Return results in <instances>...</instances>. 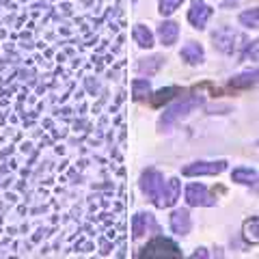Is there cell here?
<instances>
[{
    "instance_id": "cell-2",
    "label": "cell",
    "mask_w": 259,
    "mask_h": 259,
    "mask_svg": "<svg viewBox=\"0 0 259 259\" xmlns=\"http://www.w3.org/2000/svg\"><path fill=\"white\" fill-rule=\"evenodd\" d=\"M141 257H151V259H168V257H182L180 248H177L171 240L166 238H153L151 242H147V246L141 250Z\"/></svg>"
},
{
    "instance_id": "cell-5",
    "label": "cell",
    "mask_w": 259,
    "mask_h": 259,
    "mask_svg": "<svg viewBox=\"0 0 259 259\" xmlns=\"http://www.w3.org/2000/svg\"><path fill=\"white\" fill-rule=\"evenodd\" d=\"M227 168V162L225 160H218V162H192V164L184 166V175L186 177H194V175H218Z\"/></svg>"
},
{
    "instance_id": "cell-7",
    "label": "cell",
    "mask_w": 259,
    "mask_h": 259,
    "mask_svg": "<svg viewBox=\"0 0 259 259\" xmlns=\"http://www.w3.org/2000/svg\"><path fill=\"white\" fill-rule=\"evenodd\" d=\"M209 15H212V9L203 3V0H192V7L188 11V22L192 24L194 28H205V24L209 20Z\"/></svg>"
},
{
    "instance_id": "cell-4",
    "label": "cell",
    "mask_w": 259,
    "mask_h": 259,
    "mask_svg": "<svg viewBox=\"0 0 259 259\" xmlns=\"http://www.w3.org/2000/svg\"><path fill=\"white\" fill-rule=\"evenodd\" d=\"M186 203L192 205V207H212L216 205L214 197L207 192V188L203 184H190L188 188H186Z\"/></svg>"
},
{
    "instance_id": "cell-11",
    "label": "cell",
    "mask_w": 259,
    "mask_h": 259,
    "mask_svg": "<svg viewBox=\"0 0 259 259\" xmlns=\"http://www.w3.org/2000/svg\"><path fill=\"white\" fill-rule=\"evenodd\" d=\"M180 56H182V59H184L186 63H190V65H199L201 61H203V48H201L199 44L190 41V44H186V46L182 48Z\"/></svg>"
},
{
    "instance_id": "cell-13",
    "label": "cell",
    "mask_w": 259,
    "mask_h": 259,
    "mask_svg": "<svg viewBox=\"0 0 259 259\" xmlns=\"http://www.w3.org/2000/svg\"><path fill=\"white\" fill-rule=\"evenodd\" d=\"M257 82H259V69L244 71V74H238L229 80L231 87H250V84H257Z\"/></svg>"
},
{
    "instance_id": "cell-18",
    "label": "cell",
    "mask_w": 259,
    "mask_h": 259,
    "mask_svg": "<svg viewBox=\"0 0 259 259\" xmlns=\"http://www.w3.org/2000/svg\"><path fill=\"white\" fill-rule=\"evenodd\" d=\"M240 24L246 28H259V7L257 9H248L240 13Z\"/></svg>"
},
{
    "instance_id": "cell-17",
    "label": "cell",
    "mask_w": 259,
    "mask_h": 259,
    "mask_svg": "<svg viewBox=\"0 0 259 259\" xmlns=\"http://www.w3.org/2000/svg\"><path fill=\"white\" fill-rule=\"evenodd\" d=\"M231 177H233V182L244 184V186H255L257 184V173L253 171V168H236Z\"/></svg>"
},
{
    "instance_id": "cell-24",
    "label": "cell",
    "mask_w": 259,
    "mask_h": 259,
    "mask_svg": "<svg viewBox=\"0 0 259 259\" xmlns=\"http://www.w3.org/2000/svg\"><path fill=\"white\" fill-rule=\"evenodd\" d=\"M255 188H257V192H259V184H255Z\"/></svg>"
},
{
    "instance_id": "cell-9",
    "label": "cell",
    "mask_w": 259,
    "mask_h": 259,
    "mask_svg": "<svg viewBox=\"0 0 259 259\" xmlns=\"http://www.w3.org/2000/svg\"><path fill=\"white\" fill-rule=\"evenodd\" d=\"M171 229H173V233H177V236H188L190 229H192L188 209H175L171 214Z\"/></svg>"
},
{
    "instance_id": "cell-16",
    "label": "cell",
    "mask_w": 259,
    "mask_h": 259,
    "mask_svg": "<svg viewBox=\"0 0 259 259\" xmlns=\"http://www.w3.org/2000/svg\"><path fill=\"white\" fill-rule=\"evenodd\" d=\"M162 65H164V59H162V56H151V59H143L139 65H136V69H139L141 74H156Z\"/></svg>"
},
{
    "instance_id": "cell-15",
    "label": "cell",
    "mask_w": 259,
    "mask_h": 259,
    "mask_svg": "<svg viewBox=\"0 0 259 259\" xmlns=\"http://www.w3.org/2000/svg\"><path fill=\"white\" fill-rule=\"evenodd\" d=\"M134 41L139 44L141 48H151L153 46V35H151V30L147 26H143V24H136L134 26Z\"/></svg>"
},
{
    "instance_id": "cell-23",
    "label": "cell",
    "mask_w": 259,
    "mask_h": 259,
    "mask_svg": "<svg viewBox=\"0 0 259 259\" xmlns=\"http://www.w3.org/2000/svg\"><path fill=\"white\" fill-rule=\"evenodd\" d=\"M192 257H194V259H197V257H207V253H205L203 248H199V250H197V253H194Z\"/></svg>"
},
{
    "instance_id": "cell-14",
    "label": "cell",
    "mask_w": 259,
    "mask_h": 259,
    "mask_svg": "<svg viewBox=\"0 0 259 259\" xmlns=\"http://www.w3.org/2000/svg\"><path fill=\"white\" fill-rule=\"evenodd\" d=\"M149 223H151L149 214H143V212L134 214V218H132V236L134 238H143L145 233H147V225Z\"/></svg>"
},
{
    "instance_id": "cell-8",
    "label": "cell",
    "mask_w": 259,
    "mask_h": 259,
    "mask_svg": "<svg viewBox=\"0 0 259 259\" xmlns=\"http://www.w3.org/2000/svg\"><path fill=\"white\" fill-rule=\"evenodd\" d=\"M180 192H182V184H180V180H168L166 184H164V190H162V194H160V199L156 201V207H171V205H175V201L180 199Z\"/></svg>"
},
{
    "instance_id": "cell-19",
    "label": "cell",
    "mask_w": 259,
    "mask_h": 259,
    "mask_svg": "<svg viewBox=\"0 0 259 259\" xmlns=\"http://www.w3.org/2000/svg\"><path fill=\"white\" fill-rule=\"evenodd\" d=\"M151 93V84L147 82V80H134L132 82V95L134 100H145Z\"/></svg>"
},
{
    "instance_id": "cell-3",
    "label": "cell",
    "mask_w": 259,
    "mask_h": 259,
    "mask_svg": "<svg viewBox=\"0 0 259 259\" xmlns=\"http://www.w3.org/2000/svg\"><path fill=\"white\" fill-rule=\"evenodd\" d=\"M164 177H162L160 171H156V168H147L143 175H141V190L147 194V197L156 203V201L160 199L162 190H164Z\"/></svg>"
},
{
    "instance_id": "cell-21",
    "label": "cell",
    "mask_w": 259,
    "mask_h": 259,
    "mask_svg": "<svg viewBox=\"0 0 259 259\" xmlns=\"http://www.w3.org/2000/svg\"><path fill=\"white\" fill-rule=\"evenodd\" d=\"M184 0H160V13L162 15H171Z\"/></svg>"
},
{
    "instance_id": "cell-22",
    "label": "cell",
    "mask_w": 259,
    "mask_h": 259,
    "mask_svg": "<svg viewBox=\"0 0 259 259\" xmlns=\"http://www.w3.org/2000/svg\"><path fill=\"white\" fill-rule=\"evenodd\" d=\"M244 59H250V61H259V39L250 41L246 52H244Z\"/></svg>"
},
{
    "instance_id": "cell-20",
    "label": "cell",
    "mask_w": 259,
    "mask_h": 259,
    "mask_svg": "<svg viewBox=\"0 0 259 259\" xmlns=\"http://www.w3.org/2000/svg\"><path fill=\"white\" fill-rule=\"evenodd\" d=\"M175 93H180V89H177V87H168V89H162V91H158V95L153 97V106H160L162 102L171 100V97H173Z\"/></svg>"
},
{
    "instance_id": "cell-1",
    "label": "cell",
    "mask_w": 259,
    "mask_h": 259,
    "mask_svg": "<svg viewBox=\"0 0 259 259\" xmlns=\"http://www.w3.org/2000/svg\"><path fill=\"white\" fill-rule=\"evenodd\" d=\"M201 104V97H197V95H190V97H184V100H180V102H175L171 108H166L164 112H162V117H160V127L162 130H168L173 123H177L182 117H186V115H190V112L197 108Z\"/></svg>"
},
{
    "instance_id": "cell-6",
    "label": "cell",
    "mask_w": 259,
    "mask_h": 259,
    "mask_svg": "<svg viewBox=\"0 0 259 259\" xmlns=\"http://www.w3.org/2000/svg\"><path fill=\"white\" fill-rule=\"evenodd\" d=\"M238 39H242V35L238 30H233V28H221V30L214 32V46L225 54H231L233 50H236Z\"/></svg>"
},
{
    "instance_id": "cell-12",
    "label": "cell",
    "mask_w": 259,
    "mask_h": 259,
    "mask_svg": "<svg viewBox=\"0 0 259 259\" xmlns=\"http://www.w3.org/2000/svg\"><path fill=\"white\" fill-rule=\"evenodd\" d=\"M242 233L248 244H259V218H248L242 225Z\"/></svg>"
},
{
    "instance_id": "cell-25",
    "label": "cell",
    "mask_w": 259,
    "mask_h": 259,
    "mask_svg": "<svg viewBox=\"0 0 259 259\" xmlns=\"http://www.w3.org/2000/svg\"><path fill=\"white\" fill-rule=\"evenodd\" d=\"M225 3H231V0H225ZM233 3H236V0H233Z\"/></svg>"
},
{
    "instance_id": "cell-10",
    "label": "cell",
    "mask_w": 259,
    "mask_h": 259,
    "mask_svg": "<svg viewBox=\"0 0 259 259\" xmlns=\"http://www.w3.org/2000/svg\"><path fill=\"white\" fill-rule=\"evenodd\" d=\"M158 37L164 46H173L177 41V37H180V26L175 22H162L158 26Z\"/></svg>"
}]
</instances>
